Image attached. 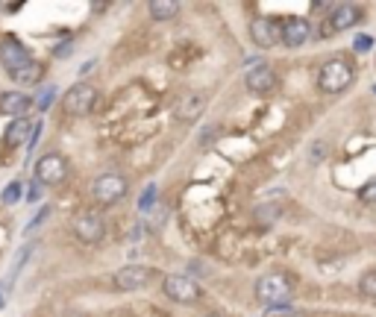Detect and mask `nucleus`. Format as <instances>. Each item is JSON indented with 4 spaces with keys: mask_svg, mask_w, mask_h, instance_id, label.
Instances as JSON below:
<instances>
[{
    "mask_svg": "<svg viewBox=\"0 0 376 317\" xmlns=\"http://www.w3.org/2000/svg\"><path fill=\"white\" fill-rule=\"evenodd\" d=\"M353 80H356V68L347 59H329L317 74V89L324 94H341L350 89Z\"/></svg>",
    "mask_w": 376,
    "mask_h": 317,
    "instance_id": "f257e3e1",
    "label": "nucleus"
},
{
    "mask_svg": "<svg viewBox=\"0 0 376 317\" xmlns=\"http://www.w3.org/2000/svg\"><path fill=\"white\" fill-rule=\"evenodd\" d=\"M291 291H294V282L285 276V273H268L256 282V300L268 309H282L289 305L291 300Z\"/></svg>",
    "mask_w": 376,
    "mask_h": 317,
    "instance_id": "f03ea898",
    "label": "nucleus"
},
{
    "mask_svg": "<svg viewBox=\"0 0 376 317\" xmlns=\"http://www.w3.org/2000/svg\"><path fill=\"white\" fill-rule=\"evenodd\" d=\"M162 291L171 303H180V305H194L203 297V288L197 285V279H191L188 273H171V276H165Z\"/></svg>",
    "mask_w": 376,
    "mask_h": 317,
    "instance_id": "7ed1b4c3",
    "label": "nucleus"
},
{
    "mask_svg": "<svg viewBox=\"0 0 376 317\" xmlns=\"http://www.w3.org/2000/svg\"><path fill=\"white\" fill-rule=\"evenodd\" d=\"M127 191H129V182L121 173H103V177H97L92 182V197L101 206H115L118 200H124Z\"/></svg>",
    "mask_w": 376,
    "mask_h": 317,
    "instance_id": "20e7f679",
    "label": "nucleus"
},
{
    "mask_svg": "<svg viewBox=\"0 0 376 317\" xmlns=\"http://www.w3.org/2000/svg\"><path fill=\"white\" fill-rule=\"evenodd\" d=\"M94 103H97V89L94 85H85V83H76L74 89H68L62 97V109H65V115H71V118H85L94 109Z\"/></svg>",
    "mask_w": 376,
    "mask_h": 317,
    "instance_id": "39448f33",
    "label": "nucleus"
},
{
    "mask_svg": "<svg viewBox=\"0 0 376 317\" xmlns=\"http://www.w3.org/2000/svg\"><path fill=\"white\" fill-rule=\"evenodd\" d=\"M71 232H74L76 241L97 244L106 235V223L97 212H80V215H74V221H71Z\"/></svg>",
    "mask_w": 376,
    "mask_h": 317,
    "instance_id": "423d86ee",
    "label": "nucleus"
},
{
    "mask_svg": "<svg viewBox=\"0 0 376 317\" xmlns=\"http://www.w3.org/2000/svg\"><path fill=\"white\" fill-rule=\"evenodd\" d=\"M68 177V159L62 153H44L36 162V182L41 185H59Z\"/></svg>",
    "mask_w": 376,
    "mask_h": 317,
    "instance_id": "0eeeda50",
    "label": "nucleus"
},
{
    "mask_svg": "<svg viewBox=\"0 0 376 317\" xmlns=\"http://www.w3.org/2000/svg\"><path fill=\"white\" fill-rule=\"evenodd\" d=\"M153 276H156V270H153V267H145V265H127V267H121L115 276H112V285H115L118 291L129 294V291H141L145 285H150Z\"/></svg>",
    "mask_w": 376,
    "mask_h": 317,
    "instance_id": "6e6552de",
    "label": "nucleus"
},
{
    "mask_svg": "<svg viewBox=\"0 0 376 317\" xmlns=\"http://www.w3.org/2000/svg\"><path fill=\"white\" fill-rule=\"evenodd\" d=\"M206 94L203 91H182L180 97L174 100V118L180 124H194L197 118L206 112Z\"/></svg>",
    "mask_w": 376,
    "mask_h": 317,
    "instance_id": "1a4fd4ad",
    "label": "nucleus"
},
{
    "mask_svg": "<svg viewBox=\"0 0 376 317\" xmlns=\"http://www.w3.org/2000/svg\"><path fill=\"white\" fill-rule=\"evenodd\" d=\"M32 62V56H30V50L21 45L18 39H12V36H6L3 41H0V65L6 68V74L12 76V74H18L21 68H27V65Z\"/></svg>",
    "mask_w": 376,
    "mask_h": 317,
    "instance_id": "9d476101",
    "label": "nucleus"
},
{
    "mask_svg": "<svg viewBox=\"0 0 376 317\" xmlns=\"http://www.w3.org/2000/svg\"><path fill=\"white\" fill-rule=\"evenodd\" d=\"M250 39L262 50H271L280 45V21L276 18H253L250 21Z\"/></svg>",
    "mask_w": 376,
    "mask_h": 317,
    "instance_id": "9b49d317",
    "label": "nucleus"
},
{
    "mask_svg": "<svg viewBox=\"0 0 376 317\" xmlns=\"http://www.w3.org/2000/svg\"><path fill=\"white\" fill-rule=\"evenodd\" d=\"M309 36H312V27L306 18H285L280 24V41L285 47H303Z\"/></svg>",
    "mask_w": 376,
    "mask_h": 317,
    "instance_id": "f8f14e48",
    "label": "nucleus"
},
{
    "mask_svg": "<svg viewBox=\"0 0 376 317\" xmlns=\"http://www.w3.org/2000/svg\"><path fill=\"white\" fill-rule=\"evenodd\" d=\"M244 85H247V91H250V94L264 97V94H271V91H273V85H276V74H273L271 65H253V68L247 71V76H244Z\"/></svg>",
    "mask_w": 376,
    "mask_h": 317,
    "instance_id": "ddd939ff",
    "label": "nucleus"
},
{
    "mask_svg": "<svg viewBox=\"0 0 376 317\" xmlns=\"http://www.w3.org/2000/svg\"><path fill=\"white\" fill-rule=\"evenodd\" d=\"M362 21V9L353 6V3H338L333 9V15L326 18V30L324 32H344V30H353Z\"/></svg>",
    "mask_w": 376,
    "mask_h": 317,
    "instance_id": "4468645a",
    "label": "nucleus"
},
{
    "mask_svg": "<svg viewBox=\"0 0 376 317\" xmlns=\"http://www.w3.org/2000/svg\"><path fill=\"white\" fill-rule=\"evenodd\" d=\"M32 106V100L27 94H21V91H3L0 94V115H9V118H24V112Z\"/></svg>",
    "mask_w": 376,
    "mask_h": 317,
    "instance_id": "2eb2a0df",
    "label": "nucleus"
},
{
    "mask_svg": "<svg viewBox=\"0 0 376 317\" xmlns=\"http://www.w3.org/2000/svg\"><path fill=\"white\" fill-rule=\"evenodd\" d=\"M30 135H32V124L27 118H18V121H12L6 129V144L18 147V144H24V138H30Z\"/></svg>",
    "mask_w": 376,
    "mask_h": 317,
    "instance_id": "dca6fc26",
    "label": "nucleus"
},
{
    "mask_svg": "<svg viewBox=\"0 0 376 317\" xmlns=\"http://www.w3.org/2000/svg\"><path fill=\"white\" fill-rule=\"evenodd\" d=\"M150 15H153V21H171L180 15V3H174V0H153Z\"/></svg>",
    "mask_w": 376,
    "mask_h": 317,
    "instance_id": "f3484780",
    "label": "nucleus"
},
{
    "mask_svg": "<svg viewBox=\"0 0 376 317\" xmlns=\"http://www.w3.org/2000/svg\"><path fill=\"white\" fill-rule=\"evenodd\" d=\"M41 76H44V68H41L36 59H32L27 68H21L18 74H12V80L21 83V85H36V83H41Z\"/></svg>",
    "mask_w": 376,
    "mask_h": 317,
    "instance_id": "a211bd4d",
    "label": "nucleus"
},
{
    "mask_svg": "<svg viewBox=\"0 0 376 317\" xmlns=\"http://www.w3.org/2000/svg\"><path fill=\"white\" fill-rule=\"evenodd\" d=\"M359 291H362V297H364V300H376V270L362 273V279H359Z\"/></svg>",
    "mask_w": 376,
    "mask_h": 317,
    "instance_id": "6ab92c4d",
    "label": "nucleus"
},
{
    "mask_svg": "<svg viewBox=\"0 0 376 317\" xmlns=\"http://www.w3.org/2000/svg\"><path fill=\"white\" fill-rule=\"evenodd\" d=\"M359 200L364 206H373L376 203V179H370L368 185H362V191H359Z\"/></svg>",
    "mask_w": 376,
    "mask_h": 317,
    "instance_id": "aec40b11",
    "label": "nucleus"
},
{
    "mask_svg": "<svg viewBox=\"0 0 376 317\" xmlns=\"http://www.w3.org/2000/svg\"><path fill=\"white\" fill-rule=\"evenodd\" d=\"M30 250H32V244H27V247H21V250H18V265L12 267V273H9V279H12V282H15V276H18V270H21V265H24V261H27V256H30Z\"/></svg>",
    "mask_w": 376,
    "mask_h": 317,
    "instance_id": "412c9836",
    "label": "nucleus"
},
{
    "mask_svg": "<svg viewBox=\"0 0 376 317\" xmlns=\"http://www.w3.org/2000/svg\"><path fill=\"white\" fill-rule=\"evenodd\" d=\"M18 200H21V182H12L3 191V203H18Z\"/></svg>",
    "mask_w": 376,
    "mask_h": 317,
    "instance_id": "4be33fe9",
    "label": "nucleus"
},
{
    "mask_svg": "<svg viewBox=\"0 0 376 317\" xmlns=\"http://www.w3.org/2000/svg\"><path fill=\"white\" fill-rule=\"evenodd\" d=\"M53 94H56V89H44L41 97H39V109H48L50 100H53Z\"/></svg>",
    "mask_w": 376,
    "mask_h": 317,
    "instance_id": "5701e85b",
    "label": "nucleus"
},
{
    "mask_svg": "<svg viewBox=\"0 0 376 317\" xmlns=\"http://www.w3.org/2000/svg\"><path fill=\"white\" fill-rule=\"evenodd\" d=\"M271 311H273L271 317H303L300 311H291L289 305H282V309H271Z\"/></svg>",
    "mask_w": 376,
    "mask_h": 317,
    "instance_id": "b1692460",
    "label": "nucleus"
},
{
    "mask_svg": "<svg viewBox=\"0 0 376 317\" xmlns=\"http://www.w3.org/2000/svg\"><path fill=\"white\" fill-rule=\"evenodd\" d=\"M320 153H324V141H315V147H312V165H317V162H320Z\"/></svg>",
    "mask_w": 376,
    "mask_h": 317,
    "instance_id": "393cba45",
    "label": "nucleus"
},
{
    "mask_svg": "<svg viewBox=\"0 0 376 317\" xmlns=\"http://www.w3.org/2000/svg\"><path fill=\"white\" fill-rule=\"evenodd\" d=\"M48 215H50V209H41V212H39V217H36V221H30V226H27V232H32V229H36V226H39V223H41V221H44V217H48Z\"/></svg>",
    "mask_w": 376,
    "mask_h": 317,
    "instance_id": "a878e982",
    "label": "nucleus"
},
{
    "mask_svg": "<svg viewBox=\"0 0 376 317\" xmlns=\"http://www.w3.org/2000/svg\"><path fill=\"white\" fill-rule=\"evenodd\" d=\"M356 47H359V50H368V47H370V39H364V36H362V39L356 41Z\"/></svg>",
    "mask_w": 376,
    "mask_h": 317,
    "instance_id": "bb28decb",
    "label": "nucleus"
},
{
    "mask_svg": "<svg viewBox=\"0 0 376 317\" xmlns=\"http://www.w3.org/2000/svg\"><path fill=\"white\" fill-rule=\"evenodd\" d=\"M88 71H94V62H85L83 68H80V76H83V74H88Z\"/></svg>",
    "mask_w": 376,
    "mask_h": 317,
    "instance_id": "cd10ccee",
    "label": "nucleus"
},
{
    "mask_svg": "<svg viewBox=\"0 0 376 317\" xmlns=\"http://www.w3.org/2000/svg\"><path fill=\"white\" fill-rule=\"evenodd\" d=\"M0 309H3V294H0Z\"/></svg>",
    "mask_w": 376,
    "mask_h": 317,
    "instance_id": "c85d7f7f",
    "label": "nucleus"
},
{
    "mask_svg": "<svg viewBox=\"0 0 376 317\" xmlns=\"http://www.w3.org/2000/svg\"><path fill=\"white\" fill-rule=\"evenodd\" d=\"M206 317H220V314H206Z\"/></svg>",
    "mask_w": 376,
    "mask_h": 317,
    "instance_id": "c756f323",
    "label": "nucleus"
}]
</instances>
